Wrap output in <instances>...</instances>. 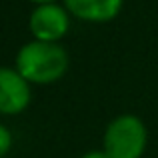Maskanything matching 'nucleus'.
I'll return each mask as SVG.
<instances>
[{"label":"nucleus","mask_w":158,"mask_h":158,"mask_svg":"<svg viewBox=\"0 0 158 158\" xmlns=\"http://www.w3.org/2000/svg\"><path fill=\"white\" fill-rule=\"evenodd\" d=\"M70 66V56L60 42L30 40L16 52L14 68L32 86L56 84L64 78Z\"/></svg>","instance_id":"f257e3e1"},{"label":"nucleus","mask_w":158,"mask_h":158,"mask_svg":"<svg viewBox=\"0 0 158 158\" xmlns=\"http://www.w3.org/2000/svg\"><path fill=\"white\" fill-rule=\"evenodd\" d=\"M148 146V128L136 114L124 112L106 124L102 150L110 158H142Z\"/></svg>","instance_id":"f03ea898"},{"label":"nucleus","mask_w":158,"mask_h":158,"mask_svg":"<svg viewBox=\"0 0 158 158\" xmlns=\"http://www.w3.org/2000/svg\"><path fill=\"white\" fill-rule=\"evenodd\" d=\"M72 16L62 2L38 4L28 16V32L32 40L42 42H60L70 30Z\"/></svg>","instance_id":"7ed1b4c3"},{"label":"nucleus","mask_w":158,"mask_h":158,"mask_svg":"<svg viewBox=\"0 0 158 158\" xmlns=\"http://www.w3.org/2000/svg\"><path fill=\"white\" fill-rule=\"evenodd\" d=\"M32 102V84L14 68L0 66V114L18 116Z\"/></svg>","instance_id":"20e7f679"},{"label":"nucleus","mask_w":158,"mask_h":158,"mask_svg":"<svg viewBox=\"0 0 158 158\" xmlns=\"http://www.w3.org/2000/svg\"><path fill=\"white\" fill-rule=\"evenodd\" d=\"M70 16L86 24L112 22L122 12L124 0H62Z\"/></svg>","instance_id":"39448f33"},{"label":"nucleus","mask_w":158,"mask_h":158,"mask_svg":"<svg viewBox=\"0 0 158 158\" xmlns=\"http://www.w3.org/2000/svg\"><path fill=\"white\" fill-rule=\"evenodd\" d=\"M12 144H14V136H12L10 128L0 124V158H4L12 150Z\"/></svg>","instance_id":"423d86ee"},{"label":"nucleus","mask_w":158,"mask_h":158,"mask_svg":"<svg viewBox=\"0 0 158 158\" xmlns=\"http://www.w3.org/2000/svg\"><path fill=\"white\" fill-rule=\"evenodd\" d=\"M80 158H110L106 154L104 150H102V148H94V150H88V152H84V154H82Z\"/></svg>","instance_id":"0eeeda50"},{"label":"nucleus","mask_w":158,"mask_h":158,"mask_svg":"<svg viewBox=\"0 0 158 158\" xmlns=\"http://www.w3.org/2000/svg\"><path fill=\"white\" fill-rule=\"evenodd\" d=\"M28 2H32L34 6H38V4H48V2H62V0H28Z\"/></svg>","instance_id":"6e6552de"}]
</instances>
